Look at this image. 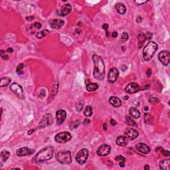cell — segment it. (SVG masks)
I'll list each match as a JSON object with an SVG mask.
<instances>
[{
	"mask_svg": "<svg viewBox=\"0 0 170 170\" xmlns=\"http://www.w3.org/2000/svg\"><path fill=\"white\" fill-rule=\"evenodd\" d=\"M35 152L34 150L30 149L27 147H23V148H19L16 151L17 156L21 157V156H29L31 154H33Z\"/></svg>",
	"mask_w": 170,
	"mask_h": 170,
	"instance_id": "obj_12",
	"label": "cell"
},
{
	"mask_svg": "<svg viewBox=\"0 0 170 170\" xmlns=\"http://www.w3.org/2000/svg\"><path fill=\"white\" fill-rule=\"evenodd\" d=\"M9 156H10V152L7 150H3L1 152V154H0L1 160L3 162H6L7 160L9 158Z\"/></svg>",
	"mask_w": 170,
	"mask_h": 170,
	"instance_id": "obj_26",
	"label": "cell"
},
{
	"mask_svg": "<svg viewBox=\"0 0 170 170\" xmlns=\"http://www.w3.org/2000/svg\"><path fill=\"white\" fill-rule=\"evenodd\" d=\"M33 26L35 27L37 29H40L41 27V24L40 23H35L33 25Z\"/></svg>",
	"mask_w": 170,
	"mask_h": 170,
	"instance_id": "obj_38",
	"label": "cell"
},
{
	"mask_svg": "<svg viewBox=\"0 0 170 170\" xmlns=\"http://www.w3.org/2000/svg\"><path fill=\"white\" fill-rule=\"evenodd\" d=\"M92 60L94 62V78L98 81H102L105 77V65L103 59L101 57L97 55L92 56Z\"/></svg>",
	"mask_w": 170,
	"mask_h": 170,
	"instance_id": "obj_1",
	"label": "cell"
},
{
	"mask_svg": "<svg viewBox=\"0 0 170 170\" xmlns=\"http://www.w3.org/2000/svg\"><path fill=\"white\" fill-rule=\"evenodd\" d=\"M53 122V116L50 114H45L43 117L42 118V119L41 120L40 122H39V128H44L47 126L51 125V124Z\"/></svg>",
	"mask_w": 170,
	"mask_h": 170,
	"instance_id": "obj_9",
	"label": "cell"
},
{
	"mask_svg": "<svg viewBox=\"0 0 170 170\" xmlns=\"http://www.w3.org/2000/svg\"><path fill=\"white\" fill-rule=\"evenodd\" d=\"M109 102L110 104L114 106V107H120L122 106V100L120 99L119 98L116 97V96H112L110 98Z\"/></svg>",
	"mask_w": 170,
	"mask_h": 170,
	"instance_id": "obj_18",
	"label": "cell"
},
{
	"mask_svg": "<svg viewBox=\"0 0 170 170\" xmlns=\"http://www.w3.org/2000/svg\"><path fill=\"white\" fill-rule=\"evenodd\" d=\"M102 28H103V29H104V30L107 31L108 29V24H107V23H104V24H103V25H102Z\"/></svg>",
	"mask_w": 170,
	"mask_h": 170,
	"instance_id": "obj_42",
	"label": "cell"
},
{
	"mask_svg": "<svg viewBox=\"0 0 170 170\" xmlns=\"http://www.w3.org/2000/svg\"><path fill=\"white\" fill-rule=\"evenodd\" d=\"M56 159L59 163L62 164H71L72 162L71 152L70 151L59 152L56 155Z\"/></svg>",
	"mask_w": 170,
	"mask_h": 170,
	"instance_id": "obj_4",
	"label": "cell"
},
{
	"mask_svg": "<svg viewBox=\"0 0 170 170\" xmlns=\"http://www.w3.org/2000/svg\"><path fill=\"white\" fill-rule=\"evenodd\" d=\"M126 122L127 124H128L130 126H133V127L137 126V124L135 122V121L132 119V118L130 117V116H126Z\"/></svg>",
	"mask_w": 170,
	"mask_h": 170,
	"instance_id": "obj_28",
	"label": "cell"
},
{
	"mask_svg": "<svg viewBox=\"0 0 170 170\" xmlns=\"http://www.w3.org/2000/svg\"><path fill=\"white\" fill-rule=\"evenodd\" d=\"M71 9H72V7H71V5L70 4H66L65 5H63L61 8V15L63 17L66 16L67 15H68L69 13L71 11Z\"/></svg>",
	"mask_w": 170,
	"mask_h": 170,
	"instance_id": "obj_20",
	"label": "cell"
},
{
	"mask_svg": "<svg viewBox=\"0 0 170 170\" xmlns=\"http://www.w3.org/2000/svg\"><path fill=\"white\" fill-rule=\"evenodd\" d=\"M67 117V112L64 110H60L56 112V120L58 125H61Z\"/></svg>",
	"mask_w": 170,
	"mask_h": 170,
	"instance_id": "obj_14",
	"label": "cell"
},
{
	"mask_svg": "<svg viewBox=\"0 0 170 170\" xmlns=\"http://www.w3.org/2000/svg\"><path fill=\"white\" fill-rule=\"evenodd\" d=\"M160 168L164 170H170V160L169 159L164 160L160 163Z\"/></svg>",
	"mask_w": 170,
	"mask_h": 170,
	"instance_id": "obj_21",
	"label": "cell"
},
{
	"mask_svg": "<svg viewBox=\"0 0 170 170\" xmlns=\"http://www.w3.org/2000/svg\"><path fill=\"white\" fill-rule=\"evenodd\" d=\"M7 52H9V53H13V50L12 48L9 47V48H8V49H7Z\"/></svg>",
	"mask_w": 170,
	"mask_h": 170,
	"instance_id": "obj_45",
	"label": "cell"
},
{
	"mask_svg": "<svg viewBox=\"0 0 170 170\" xmlns=\"http://www.w3.org/2000/svg\"><path fill=\"white\" fill-rule=\"evenodd\" d=\"M110 151H111L110 146L107 145V144H103L98 148L97 152H96V154L98 156L104 157V156H108L110 153Z\"/></svg>",
	"mask_w": 170,
	"mask_h": 170,
	"instance_id": "obj_10",
	"label": "cell"
},
{
	"mask_svg": "<svg viewBox=\"0 0 170 170\" xmlns=\"http://www.w3.org/2000/svg\"><path fill=\"white\" fill-rule=\"evenodd\" d=\"M90 122V121L89 120H85V121H84V124H89Z\"/></svg>",
	"mask_w": 170,
	"mask_h": 170,
	"instance_id": "obj_46",
	"label": "cell"
},
{
	"mask_svg": "<svg viewBox=\"0 0 170 170\" xmlns=\"http://www.w3.org/2000/svg\"><path fill=\"white\" fill-rule=\"evenodd\" d=\"M125 134L127 136L128 138L131 140H135L139 135L138 131L132 128H127L125 131Z\"/></svg>",
	"mask_w": 170,
	"mask_h": 170,
	"instance_id": "obj_15",
	"label": "cell"
},
{
	"mask_svg": "<svg viewBox=\"0 0 170 170\" xmlns=\"http://www.w3.org/2000/svg\"><path fill=\"white\" fill-rule=\"evenodd\" d=\"M4 52L5 51H3V50H1V57H2L3 55V53H4Z\"/></svg>",
	"mask_w": 170,
	"mask_h": 170,
	"instance_id": "obj_52",
	"label": "cell"
},
{
	"mask_svg": "<svg viewBox=\"0 0 170 170\" xmlns=\"http://www.w3.org/2000/svg\"><path fill=\"white\" fill-rule=\"evenodd\" d=\"M83 105H84V104H83V102H80L77 104V106H76V109H77V111H81L83 109Z\"/></svg>",
	"mask_w": 170,
	"mask_h": 170,
	"instance_id": "obj_33",
	"label": "cell"
},
{
	"mask_svg": "<svg viewBox=\"0 0 170 170\" xmlns=\"http://www.w3.org/2000/svg\"><path fill=\"white\" fill-rule=\"evenodd\" d=\"M10 89L11 90H12V92L15 94H16L17 97L21 98V99L24 98V92H23L22 87L17 83H12L10 86Z\"/></svg>",
	"mask_w": 170,
	"mask_h": 170,
	"instance_id": "obj_7",
	"label": "cell"
},
{
	"mask_svg": "<svg viewBox=\"0 0 170 170\" xmlns=\"http://www.w3.org/2000/svg\"><path fill=\"white\" fill-rule=\"evenodd\" d=\"M146 39V35L144 34H140L139 35V37H138V39H139V43H140V47H142V44L144 43V42L145 41Z\"/></svg>",
	"mask_w": 170,
	"mask_h": 170,
	"instance_id": "obj_31",
	"label": "cell"
},
{
	"mask_svg": "<svg viewBox=\"0 0 170 170\" xmlns=\"http://www.w3.org/2000/svg\"><path fill=\"white\" fill-rule=\"evenodd\" d=\"M23 67H24V65L23 63H21L19 65L17 66L16 69L17 73H18L19 75H22L23 72Z\"/></svg>",
	"mask_w": 170,
	"mask_h": 170,
	"instance_id": "obj_32",
	"label": "cell"
},
{
	"mask_svg": "<svg viewBox=\"0 0 170 170\" xmlns=\"http://www.w3.org/2000/svg\"><path fill=\"white\" fill-rule=\"evenodd\" d=\"M140 90V87L138 84L136 83H131L127 85L126 87V91L130 94L136 93Z\"/></svg>",
	"mask_w": 170,
	"mask_h": 170,
	"instance_id": "obj_13",
	"label": "cell"
},
{
	"mask_svg": "<svg viewBox=\"0 0 170 170\" xmlns=\"http://www.w3.org/2000/svg\"><path fill=\"white\" fill-rule=\"evenodd\" d=\"M64 24H65L64 21L60 20L58 19H53L49 21V25L51 28L55 29H59L61 28Z\"/></svg>",
	"mask_w": 170,
	"mask_h": 170,
	"instance_id": "obj_16",
	"label": "cell"
},
{
	"mask_svg": "<svg viewBox=\"0 0 170 170\" xmlns=\"http://www.w3.org/2000/svg\"><path fill=\"white\" fill-rule=\"evenodd\" d=\"M1 57H2V59H3L4 60H7L9 58V57L7 56V55H4V56H2Z\"/></svg>",
	"mask_w": 170,
	"mask_h": 170,
	"instance_id": "obj_48",
	"label": "cell"
},
{
	"mask_svg": "<svg viewBox=\"0 0 170 170\" xmlns=\"http://www.w3.org/2000/svg\"><path fill=\"white\" fill-rule=\"evenodd\" d=\"M161 151H162V154H163L164 156H170V152H169V151H166V150H162Z\"/></svg>",
	"mask_w": 170,
	"mask_h": 170,
	"instance_id": "obj_37",
	"label": "cell"
},
{
	"mask_svg": "<svg viewBox=\"0 0 170 170\" xmlns=\"http://www.w3.org/2000/svg\"><path fill=\"white\" fill-rule=\"evenodd\" d=\"M75 32L77 33H78V34H81V31L79 30V29H77L75 30Z\"/></svg>",
	"mask_w": 170,
	"mask_h": 170,
	"instance_id": "obj_51",
	"label": "cell"
},
{
	"mask_svg": "<svg viewBox=\"0 0 170 170\" xmlns=\"http://www.w3.org/2000/svg\"><path fill=\"white\" fill-rule=\"evenodd\" d=\"M150 102L153 104H156L160 102V100L158 98H151L150 99Z\"/></svg>",
	"mask_w": 170,
	"mask_h": 170,
	"instance_id": "obj_35",
	"label": "cell"
},
{
	"mask_svg": "<svg viewBox=\"0 0 170 170\" xmlns=\"http://www.w3.org/2000/svg\"><path fill=\"white\" fill-rule=\"evenodd\" d=\"M129 112H130V115L134 118H139L140 117V112L138 109H136V108H130L129 110Z\"/></svg>",
	"mask_w": 170,
	"mask_h": 170,
	"instance_id": "obj_22",
	"label": "cell"
},
{
	"mask_svg": "<svg viewBox=\"0 0 170 170\" xmlns=\"http://www.w3.org/2000/svg\"><path fill=\"white\" fill-rule=\"evenodd\" d=\"M116 161H119V162H125V158H124L123 156H117V157H116Z\"/></svg>",
	"mask_w": 170,
	"mask_h": 170,
	"instance_id": "obj_36",
	"label": "cell"
},
{
	"mask_svg": "<svg viewBox=\"0 0 170 170\" xmlns=\"http://www.w3.org/2000/svg\"><path fill=\"white\" fill-rule=\"evenodd\" d=\"M33 18H34L33 17H27L26 19L27 21H31V20H32V19H33Z\"/></svg>",
	"mask_w": 170,
	"mask_h": 170,
	"instance_id": "obj_49",
	"label": "cell"
},
{
	"mask_svg": "<svg viewBox=\"0 0 170 170\" xmlns=\"http://www.w3.org/2000/svg\"><path fill=\"white\" fill-rule=\"evenodd\" d=\"M148 107H146V108H145V110H148Z\"/></svg>",
	"mask_w": 170,
	"mask_h": 170,
	"instance_id": "obj_56",
	"label": "cell"
},
{
	"mask_svg": "<svg viewBox=\"0 0 170 170\" xmlns=\"http://www.w3.org/2000/svg\"><path fill=\"white\" fill-rule=\"evenodd\" d=\"M136 148L138 152L144 154H149L151 151L150 147L144 143H140V144H137L136 146Z\"/></svg>",
	"mask_w": 170,
	"mask_h": 170,
	"instance_id": "obj_17",
	"label": "cell"
},
{
	"mask_svg": "<svg viewBox=\"0 0 170 170\" xmlns=\"http://www.w3.org/2000/svg\"><path fill=\"white\" fill-rule=\"evenodd\" d=\"M117 36H118V33L116 32V31H114V32L112 33V37H114V38L117 37Z\"/></svg>",
	"mask_w": 170,
	"mask_h": 170,
	"instance_id": "obj_43",
	"label": "cell"
},
{
	"mask_svg": "<svg viewBox=\"0 0 170 170\" xmlns=\"http://www.w3.org/2000/svg\"><path fill=\"white\" fill-rule=\"evenodd\" d=\"M34 131H35V130L34 129H33V130H30L28 132V134L29 135H31V134H33V132H34Z\"/></svg>",
	"mask_w": 170,
	"mask_h": 170,
	"instance_id": "obj_47",
	"label": "cell"
},
{
	"mask_svg": "<svg viewBox=\"0 0 170 170\" xmlns=\"http://www.w3.org/2000/svg\"><path fill=\"white\" fill-rule=\"evenodd\" d=\"M54 153V148L52 146H47L42 148L37 152V155L33 158V161L35 163H42V162L50 160L53 157Z\"/></svg>",
	"mask_w": 170,
	"mask_h": 170,
	"instance_id": "obj_2",
	"label": "cell"
},
{
	"mask_svg": "<svg viewBox=\"0 0 170 170\" xmlns=\"http://www.w3.org/2000/svg\"><path fill=\"white\" fill-rule=\"evenodd\" d=\"M128 39V35L127 33H122V37H121V40L123 41V42H125V41H126Z\"/></svg>",
	"mask_w": 170,
	"mask_h": 170,
	"instance_id": "obj_34",
	"label": "cell"
},
{
	"mask_svg": "<svg viewBox=\"0 0 170 170\" xmlns=\"http://www.w3.org/2000/svg\"><path fill=\"white\" fill-rule=\"evenodd\" d=\"M106 36L107 37H109V32L108 31H106Z\"/></svg>",
	"mask_w": 170,
	"mask_h": 170,
	"instance_id": "obj_55",
	"label": "cell"
},
{
	"mask_svg": "<svg viewBox=\"0 0 170 170\" xmlns=\"http://www.w3.org/2000/svg\"><path fill=\"white\" fill-rule=\"evenodd\" d=\"M148 1H136L135 3L138 5H142V4H144V3H147Z\"/></svg>",
	"mask_w": 170,
	"mask_h": 170,
	"instance_id": "obj_39",
	"label": "cell"
},
{
	"mask_svg": "<svg viewBox=\"0 0 170 170\" xmlns=\"http://www.w3.org/2000/svg\"><path fill=\"white\" fill-rule=\"evenodd\" d=\"M72 136L71 133L68 132H63L57 134L55 137V140L56 142L59 144H65L66 142H69L71 140Z\"/></svg>",
	"mask_w": 170,
	"mask_h": 170,
	"instance_id": "obj_5",
	"label": "cell"
},
{
	"mask_svg": "<svg viewBox=\"0 0 170 170\" xmlns=\"http://www.w3.org/2000/svg\"><path fill=\"white\" fill-rule=\"evenodd\" d=\"M104 130H106V124H104Z\"/></svg>",
	"mask_w": 170,
	"mask_h": 170,
	"instance_id": "obj_53",
	"label": "cell"
},
{
	"mask_svg": "<svg viewBox=\"0 0 170 170\" xmlns=\"http://www.w3.org/2000/svg\"><path fill=\"white\" fill-rule=\"evenodd\" d=\"M146 75H147V77H150L151 75H152V70L150 69H148L147 71H146Z\"/></svg>",
	"mask_w": 170,
	"mask_h": 170,
	"instance_id": "obj_40",
	"label": "cell"
},
{
	"mask_svg": "<svg viewBox=\"0 0 170 170\" xmlns=\"http://www.w3.org/2000/svg\"><path fill=\"white\" fill-rule=\"evenodd\" d=\"M144 120H145V122L146 124L152 123L153 120H154V117L150 114H145V115H144Z\"/></svg>",
	"mask_w": 170,
	"mask_h": 170,
	"instance_id": "obj_29",
	"label": "cell"
},
{
	"mask_svg": "<svg viewBox=\"0 0 170 170\" xmlns=\"http://www.w3.org/2000/svg\"><path fill=\"white\" fill-rule=\"evenodd\" d=\"M98 85L96 83H90L86 85V90L88 92L95 91L98 89Z\"/></svg>",
	"mask_w": 170,
	"mask_h": 170,
	"instance_id": "obj_23",
	"label": "cell"
},
{
	"mask_svg": "<svg viewBox=\"0 0 170 170\" xmlns=\"http://www.w3.org/2000/svg\"><path fill=\"white\" fill-rule=\"evenodd\" d=\"M11 83V79L9 77H3L1 79L0 81V86L1 87H4L7 86Z\"/></svg>",
	"mask_w": 170,
	"mask_h": 170,
	"instance_id": "obj_24",
	"label": "cell"
},
{
	"mask_svg": "<svg viewBox=\"0 0 170 170\" xmlns=\"http://www.w3.org/2000/svg\"><path fill=\"white\" fill-rule=\"evenodd\" d=\"M110 124H111L112 126H116L117 124V122H116L114 119H111L110 120Z\"/></svg>",
	"mask_w": 170,
	"mask_h": 170,
	"instance_id": "obj_41",
	"label": "cell"
},
{
	"mask_svg": "<svg viewBox=\"0 0 170 170\" xmlns=\"http://www.w3.org/2000/svg\"><path fill=\"white\" fill-rule=\"evenodd\" d=\"M116 144H117L118 146H121V147L126 146L128 144V138L124 136H119L116 140Z\"/></svg>",
	"mask_w": 170,
	"mask_h": 170,
	"instance_id": "obj_19",
	"label": "cell"
},
{
	"mask_svg": "<svg viewBox=\"0 0 170 170\" xmlns=\"http://www.w3.org/2000/svg\"><path fill=\"white\" fill-rule=\"evenodd\" d=\"M158 59L164 66H168L170 63V54L168 51H161L158 55Z\"/></svg>",
	"mask_w": 170,
	"mask_h": 170,
	"instance_id": "obj_8",
	"label": "cell"
},
{
	"mask_svg": "<svg viewBox=\"0 0 170 170\" xmlns=\"http://www.w3.org/2000/svg\"><path fill=\"white\" fill-rule=\"evenodd\" d=\"M158 150H159V147H158V148H156V152H157V151H158ZM162 150V148H161V147H160V150Z\"/></svg>",
	"mask_w": 170,
	"mask_h": 170,
	"instance_id": "obj_54",
	"label": "cell"
},
{
	"mask_svg": "<svg viewBox=\"0 0 170 170\" xmlns=\"http://www.w3.org/2000/svg\"><path fill=\"white\" fill-rule=\"evenodd\" d=\"M93 114V109L91 106H88L86 107L85 108V111H84V115L86 117H90Z\"/></svg>",
	"mask_w": 170,
	"mask_h": 170,
	"instance_id": "obj_27",
	"label": "cell"
},
{
	"mask_svg": "<svg viewBox=\"0 0 170 170\" xmlns=\"http://www.w3.org/2000/svg\"><path fill=\"white\" fill-rule=\"evenodd\" d=\"M144 170H149L150 169V166H148V165H146V166H144Z\"/></svg>",
	"mask_w": 170,
	"mask_h": 170,
	"instance_id": "obj_50",
	"label": "cell"
},
{
	"mask_svg": "<svg viewBox=\"0 0 170 170\" xmlns=\"http://www.w3.org/2000/svg\"><path fill=\"white\" fill-rule=\"evenodd\" d=\"M158 46L154 41H150L144 47L143 50V57L146 61H150L158 50Z\"/></svg>",
	"mask_w": 170,
	"mask_h": 170,
	"instance_id": "obj_3",
	"label": "cell"
},
{
	"mask_svg": "<svg viewBox=\"0 0 170 170\" xmlns=\"http://www.w3.org/2000/svg\"><path fill=\"white\" fill-rule=\"evenodd\" d=\"M116 9L118 12L120 14L123 15L124 14L126 11V8L124 6V5L122 4V3H118L116 5Z\"/></svg>",
	"mask_w": 170,
	"mask_h": 170,
	"instance_id": "obj_25",
	"label": "cell"
},
{
	"mask_svg": "<svg viewBox=\"0 0 170 170\" xmlns=\"http://www.w3.org/2000/svg\"><path fill=\"white\" fill-rule=\"evenodd\" d=\"M88 157V151L86 148H83L78 152L76 156V161L80 165H83L86 163Z\"/></svg>",
	"mask_w": 170,
	"mask_h": 170,
	"instance_id": "obj_6",
	"label": "cell"
},
{
	"mask_svg": "<svg viewBox=\"0 0 170 170\" xmlns=\"http://www.w3.org/2000/svg\"><path fill=\"white\" fill-rule=\"evenodd\" d=\"M119 77V72L117 69L112 68L110 69L109 73L108 75V81L110 83H114L116 81Z\"/></svg>",
	"mask_w": 170,
	"mask_h": 170,
	"instance_id": "obj_11",
	"label": "cell"
},
{
	"mask_svg": "<svg viewBox=\"0 0 170 170\" xmlns=\"http://www.w3.org/2000/svg\"><path fill=\"white\" fill-rule=\"evenodd\" d=\"M49 33V31L46 30V29H45V30L43 31H39V32H38L37 33L36 37L37 39H42L44 37L46 36Z\"/></svg>",
	"mask_w": 170,
	"mask_h": 170,
	"instance_id": "obj_30",
	"label": "cell"
},
{
	"mask_svg": "<svg viewBox=\"0 0 170 170\" xmlns=\"http://www.w3.org/2000/svg\"><path fill=\"white\" fill-rule=\"evenodd\" d=\"M120 166L121 167V168H123V167H124L125 166V164H124V162H120V164H119Z\"/></svg>",
	"mask_w": 170,
	"mask_h": 170,
	"instance_id": "obj_44",
	"label": "cell"
}]
</instances>
